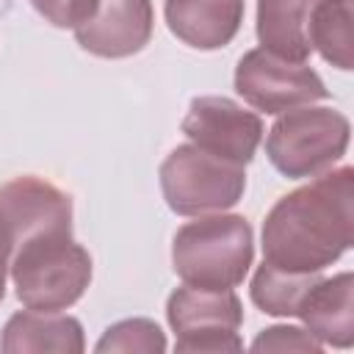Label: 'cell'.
Listing matches in <instances>:
<instances>
[{
  "mask_svg": "<svg viewBox=\"0 0 354 354\" xmlns=\"http://www.w3.org/2000/svg\"><path fill=\"white\" fill-rule=\"evenodd\" d=\"M83 348L86 337L80 321L61 310L14 313L0 335V351L6 354H80Z\"/></svg>",
  "mask_w": 354,
  "mask_h": 354,
  "instance_id": "obj_13",
  "label": "cell"
},
{
  "mask_svg": "<svg viewBox=\"0 0 354 354\" xmlns=\"http://www.w3.org/2000/svg\"><path fill=\"white\" fill-rule=\"evenodd\" d=\"M246 171L241 163L224 160L196 144L174 147L160 163V191L177 216L221 213L241 202Z\"/></svg>",
  "mask_w": 354,
  "mask_h": 354,
  "instance_id": "obj_5",
  "label": "cell"
},
{
  "mask_svg": "<svg viewBox=\"0 0 354 354\" xmlns=\"http://www.w3.org/2000/svg\"><path fill=\"white\" fill-rule=\"evenodd\" d=\"M166 318L177 337L174 351L180 354H224L243 348L238 335L243 307L232 290L174 288L166 301Z\"/></svg>",
  "mask_w": 354,
  "mask_h": 354,
  "instance_id": "obj_6",
  "label": "cell"
},
{
  "mask_svg": "<svg viewBox=\"0 0 354 354\" xmlns=\"http://www.w3.org/2000/svg\"><path fill=\"white\" fill-rule=\"evenodd\" d=\"M318 0H257V39L266 53L285 61H307L310 14Z\"/></svg>",
  "mask_w": 354,
  "mask_h": 354,
  "instance_id": "obj_14",
  "label": "cell"
},
{
  "mask_svg": "<svg viewBox=\"0 0 354 354\" xmlns=\"http://www.w3.org/2000/svg\"><path fill=\"white\" fill-rule=\"evenodd\" d=\"M97 354H113V351H138V354H163L166 351V335L160 326L149 318H124L119 324H111L102 337L94 346Z\"/></svg>",
  "mask_w": 354,
  "mask_h": 354,
  "instance_id": "obj_17",
  "label": "cell"
},
{
  "mask_svg": "<svg viewBox=\"0 0 354 354\" xmlns=\"http://www.w3.org/2000/svg\"><path fill=\"white\" fill-rule=\"evenodd\" d=\"M11 254H14V235L0 213V301L6 296V277H8V266H11Z\"/></svg>",
  "mask_w": 354,
  "mask_h": 354,
  "instance_id": "obj_20",
  "label": "cell"
},
{
  "mask_svg": "<svg viewBox=\"0 0 354 354\" xmlns=\"http://www.w3.org/2000/svg\"><path fill=\"white\" fill-rule=\"evenodd\" d=\"M254 260L252 224L243 216H199L174 232L171 268L194 288L232 290Z\"/></svg>",
  "mask_w": 354,
  "mask_h": 354,
  "instance_id": "obj_2",
  "label": "cell"
},
{
  "mask_svg": "<svg viewBox=\"0 0 354 354\" xmlns=\"http://www.w3.org/2000/svg\"><path fill=\"white\" fill-rule=\"evenodd\" d=\"M235 91L254 111L285 113L329 97V88L304 61H285L263 47L243 53L235 66Z\"/></svg>",
  "mask_w": 354,
  "mask_h": 354,
  "instance_id": "obj_7",
  "label": "cell"
},
{
  "mask_svg": "<svg viewBox=\"0 0 354 354\" xmlns=\"http://www.w3.org/2000/svg\"><path fill=\"white\" fill-rule=\"evenodd\" d=\"M100 0H30V6L55 28H80Z\"/></svg>",
  "mask_w": 354,
  "mask_h": 354,
  "instance_id": "obj_19",
  "label": "cell"
},
{
  "mask_svg": "<svg viewBox=\"0 0 354 354\" xmlns=\"http://www.w3.org/2000/svg\"><path fill=\"white\" fill-rule=\"evenodd\" d=\"M351 124L335 108L301 105L285 111L266 136V155L271 166L290 177L304 180L332 169L348 149Z\"/></svg>",
  "mask_w": 354,
  "mask_h": 354,
  "instance_id": "obj_4",
  "label": "cell"
},
{
  "mask_svg": "<svg viewBox=\"0 0 354 354\" xmlns=\"http://www.w3.org/2000/svg\"><path fill=\"white\" fill-rule=\"evenodd\" d=\"M183 133L199 149L246 166L263 141V119L230 97L207 94L191 100Z\"/></svg>",
  "mask_w": 354,
  "mask_h": 354,
  "instance_id": "obj_8",
  "label": "cell"
},
{
  "mask_svg": "<svg viewBox=\"0 0 354 354\" xmlns=\"http://www.w3.org/2000/svg\"><path fill=\"white\" fill-rule=\"evenodd\" d=\"M296 318L321 343L335 348H348L354 343V277L351 271L335 274L329 279H315L304 293Z\"/></svg>",
  "mask_w": 354,
  "mask_h": 354,
  "instance_id": "obj_11",
  "label": "cell"
},
{
  "mask_svg": "<svg viewBox=\"0 0 354 354\" xmlns=\"http://www.w3.org/2000/svg\"><path fill=\"white\" fill-rule=\"evenodd\" d=\"M243 0H166L169 30L194 50L227 47L243 22Z\"/></svg>",
  "mask_w": 354,
  "mask_h": 354,
  "instance_id": "obj_12",
  "label": "cell"
},
{
  "mask_svg": "<svg viewBox=\"0 0 354 354\" xmlns=\"http://www.w3.org/2000/svg\"><path fill=\"white\" fill-rule=\"evenodd\" d=\"M310 47L321 53L324 61L348 72L351 69V0H318L310 25Z\"/></svg>",
  "mask_w": 354,
  "mask_h": 354,
  "instance_id": "obj_15",
  "label": "cell"
},
{
  "mask_svg": "<svg viewBox=\"0 0 354 354\" xmlns=\"http://www.w3.org/2000/svg\"><path fill=\"white\" fill-rule=\"evenodd\" d=\"M354 243V169L340 166L315 174L285 194L263 221V260L296 271L321 274Z\"/></svg>",
  "mask_w": 354,
  "mask_h": 354,
  "instance_id": "obj_1",
  "label": "cell"
},
{
  "mask_svg": "<svg viewBox=\"0 0 354 354\" xmlns=\"http://www.w3.org/2000/svg\"><path fill=\"white\" fill-rule=\"evenodd\" d=\"M315 279H321V274H296V271H285L263 260V266L252 277L249 293H252V301L263 313L277 315V318H290L296 315L304 293L313 288Z\"/></svg>",
  "mask_w": 354,
  "mask_h": 354,
  "instance_id": "obj_16",
  "label": "cell"
},
{
  "mask_svg": "<svg viewBox=\"0 0 354 354\" xmlns=\"http://www.w3.org/2000/svg\"><path fill=\"white\" fill-rule=\"evenodd\" d=\"M0 213L14 235V249L41 232H72V199L41 177L0 185Z\"/></svg>",
  "mask_w": 354,
  "mask_h": 354,
  "instance_id": "obj_10",
  "label": "cell"
},
{
  "mask_svg": "<svg viewBox=\"0 0 354 354\" xmlns=\"http://www.w3.org/2000/svg\"><path fill=\"white\" fill-rule=\"evenodd\" d=\"M152 0H100L97 11L75 28L77 44L100 58H127L152 39Z\"/></svg>",
  "mask_w": 354,
  "mask_h": 354,
  "instance_id": "obj_9",
  "label": "cell"
},
{
  "mask_svg": "<svg viewBox=\"0 0 354 354\" xmlns=\"http://www.w3.org/2000/svg\"><path fill=\"white\" fill-rule=\"evenodd\" d=\"M324 346L299 326H268L252 340V351H304L318 354Z\"/></svg>",
  "mask_w": 354,
  "mask_h": 354,
  "instance_id": "obj_18",
  "label": "cell"
},
{
  "mask_svg": "<svg viewBox=\"0 0 354 354\" xmlns=\"http://www.w3.org/2000/svg\"><path fill=\"white\" fill-rule=\"evenodd\" d=\"M8 274L28 310H66L91 282V257L72 232H41L14 249Z\"/></svg>",
  "mask_w": 354,
  "mask_h": 354,
  "instance_id": "obj_3",
  "label": "cell"
}]
</instances>
